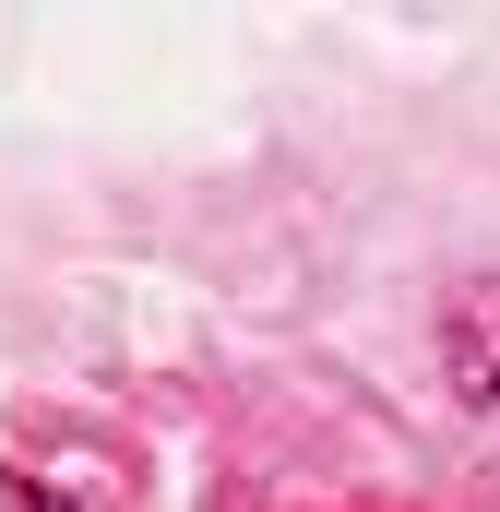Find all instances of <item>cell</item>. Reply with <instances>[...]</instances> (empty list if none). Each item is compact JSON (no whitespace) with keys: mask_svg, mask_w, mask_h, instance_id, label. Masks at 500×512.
<instances>
[{"mask_svg":"<svg viewBox=\"0 0 500 512\" xmlns=\"http://www.w3.org/2000/svg\"><path fill=\"white\" fill-rule=\"evenodd\" d=\"M453 382H465V405H500V310L489 298L453 310Z\"/></svg>","mask_w":500,"mask_h":512,"instance_id":"cell-1","label":"cell"},{"mask_svg":"<svg viewBox=\"0 0 500 512\" xmlns=\"http://www.w3.org/2000/svg\"><path fill=\"white\" fill-rule=\"evenodd\" d=\"M0 512H60V501H48L36 477H12V465H0Z\"/></svg>","mask_w":500,"mask_h":512,"instance_id":"cell-2","label":"cell"}]
</instances>
